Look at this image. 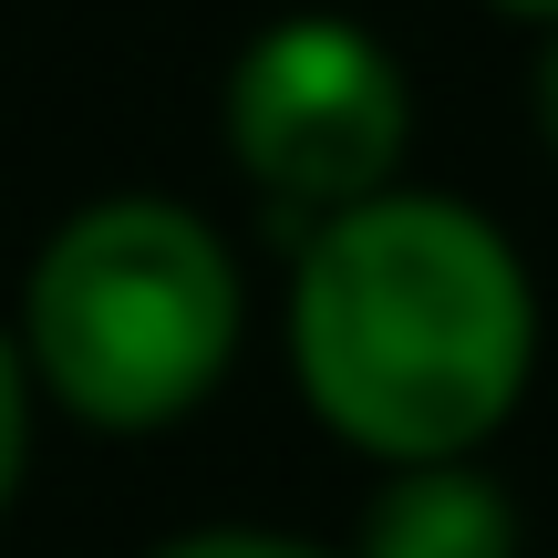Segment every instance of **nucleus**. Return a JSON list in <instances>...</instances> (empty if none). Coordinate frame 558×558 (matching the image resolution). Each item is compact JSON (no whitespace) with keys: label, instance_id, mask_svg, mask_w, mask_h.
Here are the masks:
<instances>
[{"label":"nucleus","instance_id":"1","mask_svg":"<svg viewBox=\"0 0 558 558\" xmlns=\"http://www.w3.org/2000/svg\"><path fill=\"white\" fill-rule=\"evenodd\" d=\"M538 373V279L486 207L445 186L311 218L290 269V383L352 456H476Z\"/></svg>","mask_w":558,"mask_h":558},{"label":"nucleus","instance_id":"2","mask_svg":"<svg viewBox=\"0 0 558 558\" xmlns=\"http://www.w3.org/2000/svg\"><path fill=\"white\" fill-rule=\"evenodd\" d=\"M248 331L239 248L166 186L83 197L21 269V373L94 435H166L228 383Z\"/></svg>","mask_w":558,"mask_h":558},{"label":"nucleus","instance_id":"3","mask_svg":"<svg viewBox=\"0 0 558 558\" xmlns=\"http://www.w3.org/2000/svg\"><path fill=\"white\" fill-rule=\"evenodd\" d=\"M218 135L239 177L290 218H341V207L403 186L414 145V83L403 52L352 11H279L239 41L218 83Z\"/></svg>","mask_w":558,"mask_h":558},{"label":"nucleus","instance_id":"4","mask_svg":"<svg viewBox=\"0 0 558 558\" xmlns=\"http://www.w3.org/2000/svg\"><path fill=\"white\" fill-rule=\"evenodd\" d=\"M352 558H518V497L476 456L383 465V486L362 497Z\"/></svg>","mask_w":558,"mask_h":558},{"label":"nucleus","instance_id":"5","mask_svg":"<svg viewBox=\"0 0 558 558\" xmlns=\"http://www.w3.org/2000/svg\"><path fill=\"white\" fill-rule=\"evenodd\" d=\"M145 558H352V548H320V538H290V527H259V518H207V527H177Z\"/></svg>","mask_w":558,"mask_h":558},{"label":"nucleus","instance_id":"6","mask_svg":"<svg viewBox=\"0 0 558 558\" xmlns=\"http://www.w3.org/2000/svg\"><path fill=\"white\" fill-rule=\"evenodd\" d=\"M32 424H41V393H32V373H21L11 320H0V518H11L21 476H32Z\"/></svg>","mask_w":558,"mask_h":558},{"label":"nucleus","instance_id":"7","mask_svg":"<svg viewBox=\"0 0 558 558\" xmlns=\"http://www.w3.org/2000/svg\"><path fill=\"white\" fill-rule=\"evenodd\" d=\"M527 124H538V145L558 156V21L538 32V62H527Z\"/></svg>","mask_w":558,"mask_h":558},{"label":"nucleus","instance_id":"8","mask_svg":"<svg viewBox=\"0 0 558 558\" xmlns=\"http://www.w3.org/2000/svg\"><path fill=\"white\" fill-rule=\"evenodd\" d=\"M497 11H507V21H538V32H548V21H558V0H497Z\"/></svg>","mask_w":558,"mask_h":558}]
</instances>
